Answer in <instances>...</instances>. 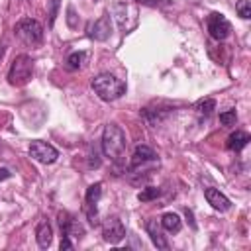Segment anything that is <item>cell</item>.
Listing matches in <instances>:
<instances>
[{
  "mask_svg": "<svg viewBox=\"0 0 251 251\" xmlns=\"http://www.w3.org/2000/svg\"><path fill=\"white\" fill-rule=\"evenodd\" d=\"M204 196H206L208 204H210L214 210H218V212H227V210L231 208L229 198H227L224 192H220L218 188H206V190H204Z\"/></svg>",
  "mask_w": 251,
  "mask_h": 251,
  "instance_id": "obj_12",
  "label": "cell"
},
{
  "mask_svg": "<svg viewBox=\"0 0 251 251\" xmlns=\"http://www.w3.org/2000/svg\"><path fill=\"white\" fill-rule=\"evenodd\" d=\"M102 235H104V241H108L112 245L120 243L126 237V227H124L122 220L116 218V216L114 218H108L104 222V226H102Z\"/></svg>",
  "mask_w": 251,
  "mask_h": 251,
  "instance_id": "obj_9",
  "label": "cell"
},
{
  "mask_svg": "<svg viewBox=\"0 0 251 251\" xmlns=\"http://www.w3.org/2000/svg\"><path fill=\"white\" fill-rule=\"evenodd\" d=\"M14 35L25 45H39L43 41V25L33 18H22L14 25Z\"/></svg>",
  "mask_w": 251,
  "mask_h": 251,
  "instance_id": "obj_4",
  "label": "cell"
},
{
  "mask_svg": "<svg viewBox=\"0 0 251 251\" xmlns=\"http://www.w3.org/2000/svg\"><path fill=\"white\" fill-rule=\"evenodd\" d=\"M220 122H222L224 126H233V124L237 122L235 110H226V112H222V114H220Z\"/></svg>",
  "mask_w": 251,
  "mask_h": 251,
  "instance_id": "obj_21",
  "label": "cell"
},
{
  "mask_svg": "<svg viewBox=\"0 0 251 251\" xmlns=\"http://www.w3.org/2000/svg\"><path fill=\"white\" fill-rule=\"evenodd\" d=\"M194 110H196L198 118H208V116L216 110V100H214V98H200V100L196 102Z\"/></svg>",
  "mask_w": 251,
  "mask_h": 251,
  "instance_id": "obj_17",
  "label": "cell"
},
{
  "mask_svg": "<svg viewBox=\"0 0 251 251\" xmlns=\"http://www.w3.org/2000/svg\"><path fill=\"white\" fill-rule=\"evenodd\" d=\"M249 141H251V137H249L247 131H243V129H235V131L227 137L226 147H227L229 151H241Z\"/></svg>",
  "mask_w": 251,
  "mask_h": 251,
  "instance_id": "obj_15",
  "label": "cell"
},
{
  "mask_svg": "<svg viewBox=\"0 0 251 251\" xmlns=\"http://www.w3.org/2000/svg\"><path fill=\"white\" fill-rule=\"evenodd\" d=\"M102 151L108 159L112 161H120L126 153V147H127V139H126V133L124 129L118 126V124H108L102 131Z\"/></svg>",
  "mask_w": 251,
  "mask_h": 251,
  "instance_id": "obj_1",
  "label": "cell"
},
{
  "mask_svg": "<svg viewBox=\"0 0 251 251\" xmlns=\"http://www.w3.org/2000/svg\"><path fill=\"white\" fill-rule=\"evenodd\" d=\"M102 196V184L96 182V184H90L88 190H86V196H84V212L88 216V222L92 226L98 224V214H96V204Z\"/></svg>",
  "mask_w": 251,
  "mask_h": 251,
  "instance_id": "obj_7",
  "label": "cell"
},
{
  "mask_svg": "<svg viewBox=\"0 0 251 251\" xmlns=\"http://www.w3.org/2000/svg\"><path fill=\"white\" fill-rule=\"evenodd\" d=\"M159 194H161V188H157V186H145V188H141V192L137 194V200H139V202H151V200H155Z\"/></svg>",
  "mask_w": 251,
  "mask_h": 251,
  "instance_id": "obj_19",
  "label": "cell"
},
{
  "mask_svg": "<svg viewBox=\"0 0 251 251\" xmlns=\"http://www.w3.org/2000/svg\"><path fill=\"white\" fill-rule=\"evenodd\" d=\"M235 10H237V14H239L243 20H249V18H251V4H249V0H239V2L235 4Z\"/></svg>",
  "mask_w": 251,
  "mask_h": 251,
  "instance_id": "obj_20",
  "label": "cell"
},
{
  "mask_svg": "<svg viewBox=\"0 0 251 251\" xmlns=\"http://www.w3.org/2000/svg\"><path fill=\"white\" fill-rule=\"evenodd\" d=\"M161 227H163L165 231H169V233H178L180 227H182V220H180V216L175 214V212H165V214L161 216Z\"/></svg>",
  "mask_w": 251,
  "mask_h": 251,
  "instance_id": "obj_16",
  "label": "cell"
},
{
  "mask_svg": "<svg viewBox=\"0 0 251 251\" xmlns=\"http://www.w3.org/2000/svg\"><path fill=\"white\" fill-rule=\"evenodd\" d=\"M4 53H6V47H4V43H0V61H2V57H4Z\"/></svg>",
  "mask_w": 251,
  "mask_h": 251,
  "instance_id": "obj_25",
  "label": "cell"
},
{
  "mask_svg": "<svg viewBox=\"0 0 251 251\" xmlns=\"http://www.w3.org/2000/svg\"><path fill=\"white\" fill-rule=\"evenodd\" d=\"M33 76V61L29 55H18L8 71V82L12 86H25Z\"/></svg>",
  "mask_w": 251,
  "mask_h": 251,
  "instance_id": "obj_3",
  "label": "cell"
},
{
  "mask_svg": "<svg viewBox=\"0 0 251 251\" xmlns=\"http://www.w3.org/2000/svg\"><path fill=\"white\" fill-rule=\"evenodd\" d=\"M35 239H37V245L41 249H47L51 245V239H53V229L49 226L47 220H41L37 224V229H35Z\"/></svg>",
  "mask_w": 251,
  "mask_h": 251,
  "instance_id": "obj_14",
  "label": "cell"
},
{
  "mask_svg": "<svg viewBox=\"0 0 251 251\" xmlns=\"http://www.w3.org/2000/svg\"><path fill=\"white\" fill-rule=\"evenodd\" d=\"M10 176H12V173H10L8 169H4V167H2V169H0V182H2V180H6V178H10Z\"/></svg>",
  "mask_w": 251,
  "mask_h": 251,
  "instance_id": "obj_24",
  "label": "cell"
},
{
  "mask_svg": "<svg viewBox=\"0 0 251 251\" xmlns=\"http://www.w3.org/2000/svg\"><path fill=\"white\" fill-rule=\"evenodd\" d=\"M141 4H149V6H169L171 0H137Z\"/></svg>",
  "mask_w": 251,
  "mask_h": 251,
  "instance_id": "obj_23",
  "label": "cell"
},
{
  "mask_svg": "<svg viewBox=\"0 0 251 251\" xmlns=\"http://www.w3.org/2000/svg\"><path fill=\"white\" fill-rule=\"evenodd\" d=\"M84 57H86V55H84L82 51H75V53H71V55L67 57L65 67H67L69 71H76V69H80V65H82Z\"/></svg>",
  "mask_w": 251,
  "mask_h": 251,
  "instance_id": "obj_18",
  "label": "cell"
},
{
  "mask_svg": "<svg viewBox=\"0 0 251 251\" xmlns=\"http://www.w3.org/2000/svg\"><path fill=\"white\" fill-rule=\"evenodd\" d=\"M145 229H147V233H149V237H151V241H153V245H155L157 249H163V251L169 249V241L165 239V235H163L161 226L157 224V220H149V222L145 224Z\"/></svg>",
  "mask_w": 251,
  "mask_h": 251,
  "instance_id": "obj_13",
  "label": "cell"
},
{
  "mask_svg": "<svg viewBox=\"0 0 251 251\" xmlns=\"http://www.w3.org/2000/svg\"><path fill=\"white\" fill-rule=\"evenodd\" d=\"M29 157H31V159H35L37 163L51 165V163H55V161H57L59 151H57L51 143L41 141V139H35V141H31V145H29Z\"/></svg>",
  "mask_w": 251,
  "mask_h": 251,
  "instance_id": "obj_6",
  "label": "cell"
},
{
  "mask_svg": "<svg viewBox=\"0 0 251 251\" xmlns=\"http://www.w3.org/2000/svg\"><path fill=\"white\" fill-rule=\"evenodd\" d=\"M59 249H61V251H69V249H73V243H71V237H69V235H63V237H61Z\"/></svg>",
  "mask_w": 251,
  "mask_h": 251,
  "instance_id": "obj_22",
  "label": "cell"
},
{
  "mask_svg": "<svg viewBox=\"0 0 251 251\" xmlns=\"http://www.w3.org/2000/svg\"><path fill=\"white\" fill-rule=\"evenodd\" d=\"M59 226H61V233L63 235H69V237H82L84 235L82 226L71 214H67V212L59 214Z\"/></svg>",
  "mask_w": 251,
  "mask_h": 251,
  "instance_id": "obj_10",
  "label": "cell"
},
{
  "mask_svg": "<svg viewBox=\"0 0 251 251\" xmlns=\"http://www.w3.org/2000/svg\"><path fill=\"white\" fill-rule=\"evenodd\" d=\"M92 90L98 94L100 100L112 102L126 94V82H122L110 73H100L92 78Z\"/></svg>",
  "mask_w": 251,
  "mask_h": 251,
  "instance_id": "obj_2",
  "label": "cell"
},
{
  "mask_svg": "<svg viewBox=\"0 0 251 251\" xmlns=\"http://www.w3.org/2000/svg\"><path fill=\"white\" fill-rule=\"evenodd\" d=\"M206 27H208L210 35H212L214 39H218V41L227 39L229 33H231V24H229V20H227L224 14H220V12H212V14L206 18Z\"/></svg>",
  "mask_w": 251,
  "mask_h": 251,
  "instance_id": "obj_5",
  "label": "cell"
},
{
  "mask_svg": "<svg viewBox=\"0 0 251 251\" xmlns=\"http://www.w3.org/2000/svg\"><path fill=\"white\" fill-rule=\"evenodd\" d=\"M27 2H29V0H27Z\"/></svg>",
  "mask_w": 251,
  "mask_h": 251,
  "instance_id": "obj_26",
  "label": "cell"
},
{
  "mask_svg": "<svg viewBox=\"0 0 251 251\" xmlns=\"http://www.w3.org/2000/svg\"><path fill=\"white\" fill-rule=\"evenodd\" d=\"M110 33H112V22H110L108 14L100 16L96 22H90L86 27V35L96 41H106L110 37Z\"/></svg>",
  "mask_w": 251,
  "mask_h": 251,
  "instance_id": "obj_8",
  "label": "cell"
},
{
  "mask_svg": "<svg viewBox=\"0 0 251 251\" xmlns=\"http://www.w3.org/2000/svg\"><path fill=\"white\" fill-rule=\"evenodd\" d=\"M155 161H157V153H155L151 147H147V145H137L135 151H133V155H131L129 167H131V169H139V167H143V165H147V163H155Z\"/></svg>",
  "mask_w": 251,
  "mask_h": 251,
  "instance_id": "obj_11",
  "label": "cell"
}]
</instances>
